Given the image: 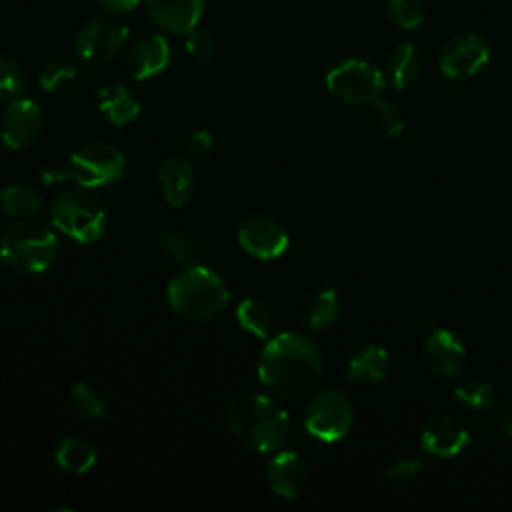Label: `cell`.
<instances>
[{"label": "cell", "mask_w": 512, "mask_h": 512, "mask_svg": "<svg viewBox=\"0 0 512 512\" xmlns=\"http://www.w3.org/2000/svg\"><path fill=\"white\" fill-rule=\"evenodd\" d=\"M324 356L318 344L296 332H280L266 340L258 358V380L276 398L298 400L320 382Z\"/></svg>", "instance_id": "1"}, {"label": "cell", "mask_w": 512, "mask_h": 512, "mask_svg": "<svg viewBox=\"0 0 512 512\" xmlns=\"http://www.w3.org/2000/svg\"><path fill=\"white\" fill-rule=\"evenodd\" d=\"M230 434L256 452L282 448L290 438V418L286 410L266 394L240 392L224 408Z\"/></svg>", "instance_id": "2"}, {"label": "cell", "mask_w": 512, "mask_h": 512, "mask_svg": "<svg viewBox=\"0 0 512 512\" xmlns=\"http://www.w3.org/2000/svg\"><path fill=\"white\" fill-rule=\"evenodd\" d=\"M170 308L188 322L218 318L230 300L224 280L202 264L180 268L166 286Z\"/></svg>", "instance_id": "3"}, {"label": "cell", "mask_w": 512, "mask_h": 512, "mask_svg": "<svg viewBox=\"0 0 512 512\" xmlns=\"http://www.w3.org/2000/svg\"><path fill=\"white\" fill-rule=\"evenodd\" d=\"M58 254V240L50 226L22 218L10 224L0 236V258L16 272L40 274L52 266Z\"/></svg>", "instance_id": "4"}, {"label": "cell", "mask_w": 512, "mask_h": 512, "mask_svg": "<svg viewBox=\"0 0 512 512\" xmlns=\"http://www.w3.org/2000/svg\"><path fill=\"white\" fill-rule=\"evenodd\" d=\"M50 222L68 238L80 244L98 242L106 232V210L86 190L60 192L50 206Z\"/></svg>", "instance_id": "5"}, {"label": "cell", "mask_w": 512, "mask_h": 512, "mask_svg": "<svg viewBox=\"0 0 512 512\" xmlns=\"http://www.w3.org/2000/svg\"><path fill=\"white\" fill-rule=\"evenodd\" d=\"M70 176L82 188H100L122 178L126 170V158L120 148L108 142H86L76 148L68 162Z\"/></svg>", "instance_id": "6"}, {"label": "cell", "mask_w": 512, "mask_h": 512, "mask_svg": "<svg viewBox=\"0 0 512 512\" xmlns=\"http://www.w3.org/2000/svg\"><path fill=\"white\" fill-rule=\"evenodd\" d=\"M326 86L332 96L346 104H372L380 98L386 80L382 72L360 58H350L336 64L326 74Z\"/></svg>", "instance_id": "7"}, {"label": "cell", "mask_w": 512, "mask_h": 512, "mask_svg": "<svg viewBox=\"0 0 512 512\" xmlns=\"http://www.w3.org/2000/svg\"><path fill=\"white\" fill-rule=\"evenodd\" d=\"M354 420L348 398L338 390H322L314 394L304 408V428L320 442L342 440Z\"/></svg>", "instance_id": "8"}, {"label": "cell", "mask_w": 512, "mask_h": 512, "mask_svg": "<svg viewBox=\"0 0 512 512\" xmlns=\"http://www.w3.org/2000/svg\"><path fill=\"white\" fill-rule=\"evenodd\" d=\"M128 40V28L116 18H92L84 22L74 36L76 54L92 64L114 58Z\"/></svg>", "instance_id": "9"}, {"label": "cell", "mask_w": 512, "mask_h": 512, "mask_svg": "<svg viewBox=\"0 0 512 512\" xmlns=\"http://www.w3.org/2000/svg\"><path fill=\"white\" fill-rule=\"evenodd\" d=\"M490 60V46L476 34H458L440 50V72L454 80L476 76Z\"/></svg>", "instance_id": "10"}, {"label": "cell", "mask_w": 512, "mask_h": 512, "mask_svg": "<svg viewBox=\"0 0 512 512\" xmlns=\"http://www.w3.org/2000/svg\"><path fill=\"white\" fill-rule=\"evenodd\" d=\"M236 238L240 248L256 260H276L290 244L286 228L268 216L248 218L238 228Z\"/></svg>", "instance_id": "11"}, {"label": "cell", "mask_w": 512, "mask_h": 512, "mask_svg": "<svg viewBox=\"0 0 512 512\" xmlns=\"http://www.w3.org/2000/svg\"><path fill=\"white\" fill-rule=\"evenodd\" d=\"M42 130V110L30 98H14L0 116V138L10 150H22L32 144Z\"/></svg>", "instance_id": "12"}, {"label": "cell", "mask_w": 512, "mask_h": 512, "mask_svg": "<svg viewBox=\"0 0 512 512\" xmlns=\"http://www.w3.org/2000/svg\"><path fill=\"white\" fill-rule=\"evenodd\" d=\"M426 366L440 378L454 380L466 362V348L446 328H432L422 350Z\"/></svg>", "instance_id": "13"}, {"label": "cell", "mask_w": 512, "mask_h": 512, "mask_svg": "<svg viewBox=\"0 0 512 512\" xmlns=\"http://www.w3.org/2000/svg\"><path fill=\"white\" fill-rule=\"evenodd\" d=\"M266 480L276 496L296 500L306 490L308 466L296 452L280 450L266 462Z\"/></svg>", "instance_id": "14"}, {"label": "cell", "mask_w": 512, "mask_h": 512, "mask_svg": "<svg viewBox=\"0 0 512 512\" xmlns=\"http://www.w3.org/2000/svg\"><path fill=\"white\" fill-rule=\"evenodd\" d=\"M468 442H470L468 426L448 414L430 418L420 436L422 448L438 458H450L460 454Z\"/></svg>", "instance_id": "15"}, {"label": "cell", "mask_w": 512, "mask_h": 512, "mask_svg": "<svg viewBox=\"0 0 512 512\" xmlns=\"http://www.w3.org/2000/svg\"><path fill=\"white\" fill-rule=\"evenodd\" d=\"M156 184L166 204L172 208H182L192 198L196 188L194 168L186 158L170 156L160 164Z\"/></svg>", "instance_id": "16"}, {"label": "cell", "mask_w": 512, "mask_h": 512, "mask_svg": "<svg viewBox=\"0 0 512 512\" xmlns=\"http://www.w3.org/2000/svg\"><path fill=\"white\" fill-rule=\"evenodd\" d=\"M150 18L172 34H188L204 12V0H146Z\"/></svg>", "instance_id": "17"}, {"label": "cell", "mask_w": 512, "mask_h": 512, "mask_svg": "<svg viewBox=\"0 0 512 512\" xmlns=\"http://www.w3.org/2000/svg\"><path fill=\"white\" fill-rule=\"evenodd\" d=\"M170 64V46L164 36L152 34L140 38L128 54V70L136 80L158 76Z\"/></svg>", "instance_id": "18"}, {"label": "cell", "mask_w": 512, "mask_h": 512, "mask_svg": "<svg viewBox=\"0 0 512 512\" xmlns=\"http://www.w3.org/2000/svg\"><path fill=\"white\" fill-rule=\"evenodd\" d=\"M390 368L388 350L370 344L360 348L346 364V378L356 384H376L380 382Z\"/></svg>", "instance_id": "19"}, {"label": "cell", "mask_w": 512, "mask_h": 512, "mask_svg": "<svg viewBox=\"0 0 512 512\" xmlns=\"http://www.w3.org/2000/svg\"><path fill=\"white\" fill-rule=\"evenodd\" d=\"M96 102H98V110L114 126H126L140 114L138 100L130 94L128 88L120 84L100 86L96 92Z\"/></svg>", "instance_id": "20"}, {"label": "cell", "mask_w": 512, "mask_h": 512, "mask_svg": "<svg viewBox=\"0 0 512 512\" xmlns=\"http://www.w3.org/2000/svg\"><path fill=\"white\" fill-rule=\"evenodd\" d=\"M154 246L160 256L172 266H192L200 260V246L182 230L160 228L154 236Z\"/></svg>", "instance_id": "21"}, {"label": "cell", "mask_w": 512, "mask_h": 512, "mask_svg": "<svg viewBox=\"0 0 512 512\" xmlns=\"http://www.w3.org/2000/svg\"><path fill=\"white\" fill-rule=\"evenodd\" d=\"M336 318H338V294L330 286L316 288L302 302V320L314 332L330 328L336 322Z\"/></svg>", "instance_id": "22"}, {"label": "cell", "mask_w": 512, "mask_h": 512, "mask_svg": "<svg viewBox=\"0 0 512 512\" xmlns=\"http://www.w3.org/2000/svg\"><path fill=\"white\" fill-rule=\"evenodd\" d=\"M54 460L68 474H86L94 468L98 454L90 442L76 436H66L56 444Z\"/></svg>", "instance_id": "23"}, {"label": "cell", "mask_w": 512, "mask_h": 512, "mask_svg": "<svg viewBox=\"0 0 512 512\" xmlns=\"http://www.w3.org/2000/svg\"><path fill=\"white\" fill-rule=\"evenodd\" d=\"M386 70H388V78H390L392 86L398 90H404V88L412 86L416 82V78L420 76V70H422L420 54L416 52V48L412 44H400L390 52Z\"/></svg>", "instance_id": "24"}, {"label": "cell", "mask_w": 512, "mask_h": 512, "mask_svg": "<svg viewBox=\"0 0 512 512\" xmlns=\"http://www.w3.org/2000/svg\"><path fill=\"white\" fill-rule=\"evenodd\" d=\"M0 208L4 214L14 216V218H30L40 212L42 198L32 186L14 182V184H8L2 188Z\"/></svg>", "instance_id": "25"}, {"label": "cell", "mask_w": 512, "mask_h": 512, "mask_svg": "<svg viewBox=\"0 0 512 512\" xmlns=\"http://www.w3.org/2000/svg\"><path fill=\"white\" fill-rule=\"evenodd\" d=\"M236 318H238V324L252 336H256L260 340L270 338L272 312L266 306V302H262L258 298H244L236 306Z\"/></svg>", "instance_id": "26"}, {"label": "cell", "mask_w": 512, "mask_h": 512, "mask_svg": "<svg viewBox=\"0 0 512 512\" xmlns=\"http://www.w3.org/2000/svg\"><path fill=\"white\" fill-rule=\"evenodd\" d=\"M454 396L458 402H462L464 406L478 410V412H486L494 406L496 394L494 388L488 382L482 380H464L460 384L454 386Z\"/></svg>", "instance_id": "27"}, {"label": "cell", "mask_w": 512, "mask_h": 512, "mask_svg": "<svg viewBox=\"0 0 512 512\" xmlns=\"http://www.w3.org/2000/svg\"><path fill=\"white\" fill-rule=\"evenodd\" d=\"M74 78H76V66L66 58H56L42 68L38 76V84L44 92H60L68 88L74 82Z\"/></svg>", "instance_id": "28"}, {"label": "cell", "mask_w": 512, "mask_h": 512, "mask_svg": "<svg viewBox=\"0 0 512 512\" xmlns=\"http://www.w3.org/2000/svg\"><path fill=\"white\" fill-rule=\"evenodd\" d=\"M70 396L74 406L90 420H102L106 416V400L104 396L88 382H76L70 388Z\"/></svg>", "instance_id": "29"}, {"label": "cell", "mask_w": 512, "mask_h": 512, "mask_svg": "<svg viewBox=\"0 0 512 512\" xmlns=\"http://www.w3.org/2000/svg\"><path fill=\"white\" fill-rule=\"evenodd\" d=\"M386 12L392 22L402 30H414L426 18L420 0H386Z\"/></svg>", "instance_id": "30"}, {"label": "cell", "mask_w": 512, "mask_h": 512, "mask_svg": "<svg viewBox=\"0 0 512 512\" xmlns=\"http://www.w3.org/2000/svg\"><path fill=\"white\" fill-rule=\"evenodd\" d=\"M424 470V460L420 456H406V458H396L394 462L388 464L384 470V478L388 484H410L414 482Z\"/></svg>", "instance_id": "31"}, {"label": "cell", "mask_w": 512, "mask_h": 512, "mask_svg": "<svg viewBox=\"0 0 512 512\" xmlns=\"http://www.w3.org/2000/svg\"><path fill=\"white\" fill-rule=\"evenodd\" d=\"M370 106H372V118L384 134L396 136L404 130V118H402V114L398 112V108L394 104H390L388 100L376 98Z\"/></svg>", "instance_id": "32"}, {"label": "cell", "mask_w": 512, "mask_h": 512, "mask_svg": "<svg viewBox=\"0 0 512 512\" xmlns=\"http://www.w3.org/2000/svg\"><path fill=\"white\" fill-rule=\"evenodd\" d=\"M24 88V76L20 68L10 60L0 56V102H10L20 96Z\"/></svg>", "instance_id": "33"}, {"label": "cell", "mask_w": 512, "mask_h": 512, "mask_svg": "<svg viewBox=\"0 0 512 512\" xmlns=\"http://www.w3.org/2000/svg\"><path fill=\"white\" fill-rule=\"evenodd\" d=\"M186 50L198 62H210L216 54V46H214L212 36L208 32H202V30H190L188 32Z\"/></svg>", "instance_id": "34"}, {"label": "cell", "mask_w": 512, "mask_h": 512, "mask_svg": "<svg viewBox=\"0 0 512 512\" xmlns=\"http://www.w3.org/2000/svg\"><path fill=\"white\" fill-rule=\"evenodd\" d=\"M212 142H214V138L208 130H196L186 140V152L190 156H202L212 148Z\"/></svg>", "instance_id": "35"}, {"label": "cell", "mask_w": 512, "mask_h": 512, "mask_svg": "<svg viewBox=\"0 0 512 512\" xmlns=\"http://www.w3.org/2000/svg\"><path fill=\"white\" fill-rule=\"evenodd\" d=\"M96 2L110 12H128L138 4V0H96Z\"/></svg>", "instance_id": "36"}, {"label": "cell", "mask_w": 512, "mask_h": 512, "mask_svg": "<svg viewBox=\"0 0 512 512\" xmlns=\"http://www.w3.org/2000/svg\"><path fill=\"white\" fill-rule=\"evenodd\" d=\"M500 428L506 432V436L512 440V400L502 408L500 418H498Z\"/></svg>", "instance_id": "37"}]
</instances>
